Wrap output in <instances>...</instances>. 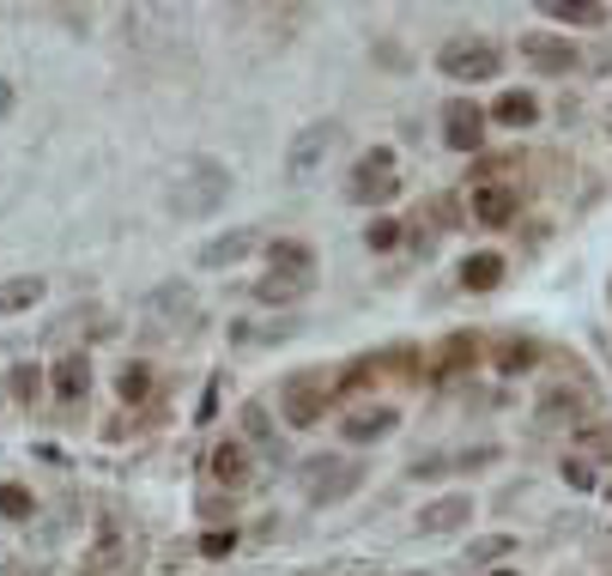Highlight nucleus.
<instances>
[{"mask_svg":"<svg viewBox=\"0 0 612 576\" xmlns=\"http://www.w3.org/2000/svg\"><path fill=\"white\" fill-rule=\"evenodd\" d=\"M224 200H231V171H224L219 158H188L183 171H176V183H170L164 207L176 219H212Z\"/></svg>","mask_w":612,"mask_h":576,"instance_id":"1","label":"nucleus"},{"mask_svg":"<svg viewBox=\"0 0 612 576\" xmlns=\"http://www.w3.org/2000/svg\"><path fill=\"white\" fill-rule=\"evenodd\" d=\"M437 67H443L449 79H497V67H504V49L497 43H485V37H455V43H443L437 49Z\"/></svg>","mask_w":612,"mask_h":576,"instance_id":"2","label":"nucleus"},{"mask_svg":"<svg viewBox=\"0 0 612 576\" xmlns=\"http://www.w3.org/2000/svg\"><path fill=\"white\" fill-rule=\"evenodd\" d=\"M334 140H339L334 122H310V128H298V140H291V152H286V183H315V171L327 164Z\"/></svg>","mask_w":612,"mask_h":576,"instance_id":"3","label":"nucleus"},{"mask_svg":"<svg viewBox=\"0 0 612 576\" xmlns=\"http://www.w3.org/2000/svg\"><path fill=\"white\" fill-rule=\"evenodd\" d=\"M358 485H365V473H358L353 461H339V456L303 461V498L310 504H334V498H346V492H358Z\"/></svg>","mask_w":612,"mask_h":576,"instance_id":"4","label":"nucleus"},{"mask_svg":"<svg viewBox=\"0 0 612 576\" xmlns=\"http://www.w3.org/2000/svg\"><path fill=\"white\" fill-rule=\"evenodd\" d=\"M279 413H286V425H315L327 413V377L322 370H298V377H286V389H279Z\"/></svg>","mask_w":612,"mask_h":576,"instance_id":"5","label":"nucleus"},{"mask_svg":"<svg viewBox=\"0 0 612 576\" xmlns=\"http://www.w3.org/2000/svg\"><path fill=\"white\" fill-rule=\"evenodd\" d=\"M346 195H353L358 207H377V200L401 195V183H394V152H365V158H358V171H353V183H346Z\"/></svg>","mask_w":612,"mask_h":576,"instance_id":"6","label":"nucleus"},{"mask_svg":"<svg viewBox=\"0 0 612 576\" xmlns=\"http://www.w3.org/2000/svg\"><path fill=\"white\" fill-rule=\"evenodd\" d=\"M443 140L455 146V152H480L485 146V110L473 104V97H449L443 104Z\"/></svg>","mask_w":612,"mask_h":576,"instance_id":"7","label":"nucleus"},{"mask_svg":"<svg viewBox=\"0 0 612 576\" xmlns=\"http://www.w3.org/2000/svg\"><path fill=\"white\" fill-rule=\"evenodd\" d=\"M521 61H534L540 73H570V67H576V49H570V37L528 31V37H521Z\"/></svg>","mask_w":612,"mask_h":576,"instance_id":"8","label":"nucleus"},{"mask_svg":"<svg viewBox=\"0 0 612 576\" xmlns=\"http://www.w3.org/2000/svg\"><path fill=\"white\" fill-rule=\"evenodd\" d=\"M473 219L492 224V231H497V224H509V219H516V188H509V183H480V188H473Z\"/></svg>","mask_w":612,"mask_h":576,"instance_id":"9","label":"nucleus"},{"mask_svg":"<svg viewBox=\"0 0 612 576\" xmlns=\"http://www.w3.org/2000/svg\"><path fill=\"white\" fill-rule=\"evenodd\" d=\"M261 250V231H224V237H212L207 250H200V267H236L243 255H255Z\"/></svg>","mask_w":612,"mask_h":576,"instance_id":"10","label":"nucleus"},{"mask_svg":"<svg viewBox=\"0 0 612 576\" xmlns=\"http://www.w3.org/2000/svg\"><path fill=\"white\" fill-rule=\"evenodd\" d=\"M43 279L37 274H13V279H0V315H25V310H37L43 303Z\"/></svg>","mask_w":612,"mask_h":576,"instance_id":"11","label":"nucleus"},{"mask_svg":"<svg viewBox=\"0 0 612 576\" xmlns=\"http://www.w3.org/2000/svg\"><path fill=\"white\" fill-rule=\"evenodd\" d=\"M461 522H473V498H437V504H425V516H418L425 534H455Z\"/></svg>","mask_w":612,"mask_h":576,"instance_id":"12","label":"nucleus"},{"mask_svg":"<svg viewBox=\"0 0 612 576\" xmlns=\"http://www.w3.org/2000/svg\"><path fill=\"white\" fill-rule=\"evenodd\" d=\"M212 480L231 485V492H243V485H249V449L243 443H219V449H212Z\"/></svg>","mask_w":612,"mask_h":576,"instance_id":"13","label":"nucleus"},{"mask_svg":"<svg viewBox=\"0 0 612 576\" xmlns=\"http://www.w3.org/2000/svg\"><path fill=\"white\" fill-rule=\"evenodd\" d=\"M394 406H377V413H353V419H346V437H353V443H377V437H389L394 431Z\"/></svg>","mask_w":612,"mask_h":576,"instance_id":"14","label":"nucleus"},{"mask_svg":"<svg viewBox=\"0 0 612 576\" xmlns=\"http://www.w3.org/2000/svg\"><path fill=\"white\" fill-rule=\"evenodd\" d=\"M497 279H504V255L480 250V255H467V262H461V286H473V291H492Z\"/></svg>","mask_w":612,"mask_h":576,"instance_id":"15","label":"nucleus"},{"mask_svg":"<svg viewBox=\"0 0 612 576\" xmlns=\"http://www.w3.org/2000/svg\"><path fill=\"white\" fill-rule=\"evenodd\" d=\"M267 262H274V274H291V279H315V255L303 250V243H274V250H267Z\"/></svg>","mask_w":612,"mask_h":576,"instance_id":"16","label":"nucleus"},{"mask_svg":"<svg viewBox=\"0 0 612 576\" xmlns=\"http://www.w3.org/2000/svg\"><path fill=\"white\" fill-rule=\"evenodd\" d=\"M92 389V365H85V358H61V365H55V394H61V401H79V394Z\"/></svg>","mask_w":612,"mask_h":576,"instance_id":"17","label":"nucleus"},{"mask_svg":"<svg viewBox=\"0 0 612 576\" xmlns=\"http://www.w3.org/2000/svg\"><path fill=\"white\" fill-rule=\"evenodd\" d=\"M152 315H170V322H188V315H195V291H188V286H176V279H170V286H158V291H152Z\"/></svg>","mask_w":612,"mask_h":576,"instance_id":"18","label":"nucleus"},{"mask_svg":"<svg viewBox=\"0 0 612 576\" xmlns=\"http://www.w3.org/2000/svg\"><path fill=\"white\" fill-rule=\"evenodd\" d=\"M546 13L564 19V25H582V31L607 25V7H594V0H546Z\"/></svg>","mask_w":612,"mask_h":576,"instance_id":"19","label":"nucleus"},{"mask_svg":"<svg viewBox=\"0 0 612 576\" xmlns=\"http://www.w3.org/2000/svg\"><path fill=\"white\" fill-rule=\"evenodd\" d=\"M492 116L504 122V128H528V122L540 116V104H534L528 92H504V97H497V110H492Z\"/></svg>","mask_w":612,"mask_h":576,"instance_id":"20","label":"nucleus"},{"mask_svg":"<svg viewBox=\"0 0 612 576\" xmlns=\"http://www.w3.org/2000/svg\"><path fill=\"white\" fill-rule=\"evenodd\" d=\"M303 291H310V279H291V274L255 279V298H261V303H291V298H303Z\"/></svg>","mask_w":612,"mask_h":576,"instance_id":"21","label":"nucleus"},{"mask_svg":"<svg viewBox=\"0 0 612 576\" xmlns=\"http://www.w3.org/2000/svg\"><path fill=\"white\" fill-rule=\"evenodd\" d=\"M516 552V540L509 534H485V540H473L467 546V564H497V558H509Z\"/></svg>","mask_w":612,"mask_h":576,"instance_id":"22","label":"nucleus"},{"mask_svg":"<svg viewBox=\"0 0 612 576\" xmlns=\"http://www.w3.org/2000/svg\"><path fill=\"white\" fill-rule=\"evenodd\" d=\"M116 558H122V534H104V540L92 546V558H85V576H104Z\"/></svg>","mask_w":612,"mask_h":576,"instance_id":"23","label":"nucleus"},{"mask_svg":"<svg viewBox=\"0 0 612 576\" xmlns=\"http://www.w3.org/2000/svg\"><path fill=\"white\" fill-rule=\"evenodd\" d=\"M146 394H152V370L128 365V370H122V401H146Z\"/></svg>","mask_w":612,"mask_h":576,"instance_id":"24","label":"nucleus"},{"mask_svg":"<svg viewBox=\"0 0 612 576\" xmlns=\"http://www.w3.org/2000/svg\"><path fill=\"white\" fill-rule=\"evenodd\" d=\"M497 365H504V370H528V365H534V346H528V341H504V346H497Z\"/></svg>","mask_w":612,"mask_h":576,"instance_id":"25","label":"nucleus"},{"mask_svg":"<svg viewBox=\"0 0 612 576\" xmlns=\"http://www.w3.org/2000/svg\"><path fill=\"white\" fill-rule=\"evenodd\" d=\"M0 510L13 516V522H19V516H31V492H25V485H0Z\"/></svg>","mask_w":612,"mask_h":576,"instance_id":"26","label":"nucleus"},{"mask_svg":"<svg viewBox=\"0 0 612 576\" xmlns=\"http://www.w3.org/2000/svg\"><path fill=\"white\" fill-rule=\"evenodd\" d=\"M365 243H370V250H394V243H401V224H394V219H377V224L365 231Z\"/></svg>","mask_w":612,"mask_h":576,"instance_id":"27","label":"nucleus"},{"mask_svg":"<svg viewBox=\"0 0 612 576\" xmlns=\"http://www.w3.org/2000/svg\"><path fill=\"white\" fill-rule=\"evenodd\" d=\"M467 358H473V346H467V341H449V346H443V358H437V377H449V370L467 365Z\"/></svg>","mask_w":612,"mask_h":576,"instance_id":"28","label":"nucleus"},{"mask_svg":"<svg viewBox=\"0 0 612 576\" xmlns=\"http://www.w3.org/2000/svg\"><path fill=\"white\" fill-rule=\"evenodd\" d=\"M231 546H236V534H224V528H212V534L200 540V552H207V558H224Z\"/></svg>","mask_w":612,"mask_h":576,"instance_id":"29","label":"nucleus"},{"mask_svg":"<svg viewBox=\"0 0 612 576\" xmlns=\"http://www.w3.org/2000/svg\"><path fill=\"white\" fill-rule=\"evenodd\" d=\"M13 394H19V401H31V394H37V370H13Z\"/></svg>","mask_w":612,"mask_h":576,"instance_id":"30","label":"nucleus"},{"mask_svg":"<svg viewBox=\"0 0 612 576\" xmlns=\"http://www.w3.org/2000/svg\"><path fill=\"white\" fill-rule=\"evenodd\" d=\"M564 480H570V485H576V492H588V485H594V473H588V468H582V461H570V468H564Z\"/></svg>","mask_w":612,"mask_h":576,"instance_id":"31","label":"nucleus"},{"mask_svg":"<svg viewBox=\"0 0 612 576\" xmlns=\"http://www.w3.org/2000/svg\"><path fill=\"white\" fill-rule=\"evenodd\" d=\"M492 576H521V571H492Z\"/></svg>","mask_w":612,"mask_h":576,"instance_id":"32","label":"nucleus"},{"mask_svg":"<svg viewBox=\"0 0 612 576\" xmlns=\"http://www.w3.org/2000/svg\"><path fill=\"white\" fill-rule=\"evenodd\" d=\"M406 576H430V571H406Z\"/></svg>","mask_w":612,"mask_h":576,"instance_id":"33","label":"nucleus"}]
</instances>
